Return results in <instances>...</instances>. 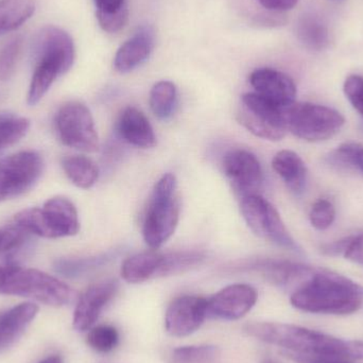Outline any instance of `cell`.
<instances>
[{
    "instance_id": "obj_1",
    "label": "cell",
    "mask_w": 363,
    "mask_h": 363,
    "mask_svg": "<svg viewBox=\"0 0 363 363\" xmlns=\"http://www.w3.org/2000/svg\"><path fill=\"white\" fill-rule=\"evenodd\" d=\"M250 337L287 350L290 353L315 357L355 359V341L309 330L294 324L254 322L243 328Z\"/></svg>"
},
{
    "instance_id": "obj_2",
    "label": "cell",
    "mask_w": 363,
    "mask_h": 363,
    "mask_svg": "<svg viewBox=\"0 0 363 363\" xmlns=\"http://www.w3.org/2000/svg\"><path fill=\"white\" fill-rule=\"evenodd\" d=\"M298 311L321 315H352L362 308L363 288L332 271L318 269L290 298Z\"/></svg>"
},
{
    "instance_id": "obj_3",
    "label": "cell",
    "mask_w": 363,
    "mask_h": 363,
    "mask_svg": "<svg viewBox=\"0 0 363 363\" xmlns=\"http://www.w3.org/2000/svg\"><path fill=\"white\" fill-rule=\"evenodd\" d=\"M32 46L35 67L27 95L30 106L44 98L55 81L72 67L76 57L72 36L55 26L43 27L34 36Z\"/></svg>"
},
{
    "instance_id": "obj_4",
    "label": "cell",
    "mask_w": 363,
    "mask_h": 363,
    "mask_svg": "<svg viewBox=\"0 0 363 363\" xmlns=\"http://www.w3.org/2000/svg\"><path fill=\"white\" fill-rule=\"evenodd\" d=\"M0 294L33 298L53 307L78 300V294L63 281L36 269L23 268L12 255H0Z\"/></svg>"
},
{
    "instance_id": "obj_5",
    "label": "cell",
    "mask_w": 363,
    "mask_h": 363,
    "mask_svg": "<svg viewBox=\"0 0 363 363\" xmlns=\"http://www.w3.org/2000/svg\"><path fill=\"white\" fill-rule=\"evenodd\" d=\"M178 181L174 174H166L157 182L145 215L143 235L148 247L160 249L176 232L180 219Z\"/></svg>"
},
{
    "instance_id": "obj_6",
    "label": "cell",
    "mask_w": 363,
    "mask_h": 363,
    "mask_svg": "<svg viewBox=\"0 0 363 363\" xmlns=\"http://www.w3.org/2000/svg\"><path fill=\"white\" fill-rule=\"evenodd\" d=\"M14 222L19 230L43 238L74 236L80 230L76 206L63 196L49 199L42 208L32 207L19 211L15 215Z\"/></svg>"
},
{
    "instance_id": "obj_7",
    "label": "cell",
    "mask_w": 363,
    "mask_h": 363,
    "mask_svg": "<svg viewBox=\"0 0 363 363\" xmlns=\"http://www.w3.org/2000/svg\"><path fill=\"white\" fill-rule=\"evenodd\" d=\"M288 131L307 142L332 138L342 129L345 117L334 108L313 104H294L286 108Z\"/></svg>"
},
{
    "instance_id": "obj_8",
    "label": "cell",
    "mask_w": 363,
    "mask_h": 363,
    "mask_svg": "<svg viewBox=\"0 0 363 363\" xmlns=\"http://www.w3.org/2000/svg\"><path fill=\"white\" fill-rule=\"evenodd\" d=\"M240 211L247 226L257 236L288 251L302 252L286 228L277 209L264 196L258 194L243 196L240 201Z\"/></svg>"
},
{
    "instance_id": "obj_9",
    "label": "cell",
    "mask_w": 363,
    "mask_h": 363,
    "mask_svg": "<svg viewBox=\"0 0 363 363\" xmlns=\"http://www.w3.org/2000/svg\"><path fill=\"white\" fill-rule=\"evenodd\" d=\"M239 123L256 138L281 140L287 133L286 108H281L256 93H247L241 97L237 112Z\"/></svg>"
},
{
    "instance_id": "obj_10",
    "label": "cell",
    "mask_w": 363,
    "mask_h": 363,
    "mask_svg": "<svg viewBox=\"0 0 363 363\" xmlns=\"http://www.w3.org/2000/svg\"><path fill=\"white\" fill-rule=\"evenodd\" d=\"M55 129L65 146L82 152L93 153L99 149V138L93 115L85 104L67 102L55 115Z\"/></svg>"
},
{
    "instance_id": "obj_11",
    "label": "cell",
    "mask_w": 363,
    "mask_h": 363,
    "mask_svg": "<svg viewBox=\"0 0 363 363\" xmlns=\"http://www.w3.org/2000/svg\"><path fill=\"white\" fill-rule=\"evenodd\" d=\"M44 162L34 151H21L0 161V202L25 194L43 174Z\"/></svg>"
},
{
    "instance_id": "obj_12",
    "label": "cell",
    "mask_w": 363,
    "mask_h": 363,
    "mask_svg": "<svg viewBox=\"0 0 363 363\" xmlns=\"http://www.w3.org/2000/svg\"><path fill=\"white\" fill-rule=\"evenodd\" d=\"M208 315V300L196 296L176 298L168 307L165 328L174 337H187L196 333Z\"/></svg>"
},
{
    "instance_id": "obj_13",
    "label": "cell",
    "mask_w": 363,
    "mask_h": 363,
    "mask_svg": "<svg viewBox=\"0 0 363 363\" xmlns=\"http://www.w3.org/2000/svg\"><path fill=\"white\" fill-rule=\"evenodd\" d=\"M224 174L241 198L257 194L264 180L262 168L257 157L243 149L228 151L222 162Z\"/></svg>"
},
{
    "instance_id": "obj_14",
    "label": "cell",
    "mask_w": 363,
    "mask_h": 363,
    "mask_svg": "<svg viewBox=\"0 0 363 363\" xmlns=\"http://www.w3.org/2000/svg\"><path fill=\"white\" fill-rule=\"evenodd\" d=\"M257 298V291L252 286L234 284L209 298L208 315L226 321H236L252 311Z\"/></svg>"
},
{
    "instance_id": "obj_15",
    "label": "cell",
    "mask_w": 363,
    "mask_h": 363,
    "mask_svg": "<svg viewBox=\"0 0 363 363\" xmlns=\"http://www.w3.org/2000/svg\"><path fill=\"white\" fill-rule=\"evenodd\" d=\"M119 284L115 279H106L89 286L79 296L74 315V328L78 332L91 330L106 305L115 298Z\"/></svg>"
},
{
    "instance_id": "obj_16",
    "label": "cell",
    "mask_w": 363,
    "mask_h": 363,
    "mask_svg": "<svg viewBox=\"0 0 363 363\" xmlns=\"http://www.w3.org/2000/svg\"><path fill=\"white\" fill-rule=\"evenodd\" d=\"M254 93L283 108L296 101V86L288 74L272 68H259L250 76Z\"/></svg>"
},
{
    "instance_id": "obj_17",
    "label": "cell",
    "mask_w": 363,
    "mask_h": 363,
    "mask_svg": "<svg viewBox=\"0 0 363 363\" xmlns=\"http://www.w3.org/2000/svg\"><path fill=\"white\" fill-rule=\"evenodd\" d=\"M155 32L150 27L140 28L117 51L115 70L119 74H128L145 63L155 48Z\"/></svg>"
},
{
    "instance_id": "obj_18",
    "label": "cell",
    "mask_w": 363,
    "mask_h": 363,
    "mask_svg": "<svg viewBox=\"0 0 363 363\" xmlns=\"http://www.w3.org/2000/svg\"><path fill=\"white\" fill-rule=\"evenodd\" d=\"M117 130L128 144L140 149H151L157 145V136L144 113L133 106L125 108L119 116Z\"/></svg>"
},
{
    "instance_id": "obj_19",
    "label": "cell",
    "mask_w": 363,
    "mask_h": 363,
    "mask_svg": "<svg viewBox=\"0 0 363 363\" xmlns=\"http://www.w3.org/2000/svg\"><path fill=\"white\" fill-rule=\"evenodd\" d=\"M272 167L294 194L304 191L308 172L306 164L298 153L291 150L279 151L273 157Z\"/></svg>"
},
{
    "instance_id": "obj_20",
    "label": "cell",
    "mask_w": 363,
    "mask_h": 363,
    "mask_svg": "<svg viewBox=\"0 0 363 363\" xmlns=\"http://www.w3.org/2000/svg\"><path fill=\"white\" fill-rule=\"evenodd\" d=\"M164 254L149 251L127 258L121 267V277L129 284H142L159 277L163 266Z\"/></svg>"
},
{
    "instance_id": "obj_21",
    "label": "cell",
    "mask_w": 363,
    "mask_h": 363,
    "mask_svg": "<svg viewBox=\"0 0 363 363\" xmlns=\"http://www.w3.org/2000/svg\"><path fill=\"white\" fill-rule=\"evenodd\" d=\"M255 269L267 281L277 286H288L294 281L308 279L317 271L313 267L285 260H264Z\"/></svg>"
},
{
    "instance_id": "obj_22",
    "label": "cell",
    "mask_w": 363,
    "mask_h": 363,
    "mask_svg": "<svg viewBox=\"0 0 363 363\" xmlns=\"http://www.w3.org/2000/svg\"><path fill=\"white\" fill-rule=\"evenodd\" d=\"M38 307L33 303H23L0 313V347L12 343L36 317Z\"/></svg>"
},
{
    "instance_id": "obj_23",
    "label": "cell",
    "mask_w": 363,
    "mask_h": 363,
    "mask_svg": "<svg viewBox=\"0 0 363 363\" xmlns=\"http://www.w3.org/2000/svg\"><path fill=\"white\" fill-rule=\"evenodd\" d=\"M296 36L309 50L322 51L330 44L328 26L315 14H304L296 26Z\"/></svg>"
},
{
    "instance_id": "obj_24",
    "label": "cell",
    "mask_w": 363,
    "mask_h": 363,
    "mask_svg": "<svg viewBox=\"0 0 363 363\" xmlns=\"http://www.w3.org/2000/svg\"><path fill=\"white\" fill-rule=\"evenodd\" d=\"M96 17L104 31L117 33L127 25L129 19L127 0H94Z\"/></svg>"
},
{
    "instance_id": "obj_25",
    "label": "cell",
    "mask_w": 363,
    "mask_h": 363,
    "mask_svg": "<svg viewBox=\"0 0 363 363\" xmlns=\"http://www.w3.org/2000/svg\"><path fill=\"white\" fill-rule=\"evenodd\" d=\"M62 167L67 178L77 187L89 189L99 178L97 164L84 155H70L62 160Z\"/></svg>"
},
{
    "instance_id": "obj_26",
    "label": "cell",
    "mask_w": 363,
    "mask_h": 363,
    "mask_svg": "<svg viewBox=\"0 0 363 363\" xmlns=\"http://www.w3.org/2000/svg\"><path fill=\"white\" fill-rule=\"evenodd\" d=\"M34 11L33 0H0V34L18 29Z\"/></svg>"
},
{
    "instance_id": "obj_27",
    "label": "cell",
    "mask_w": 363,
    "mask_h": 363,
    "mask_svg": "<svg viewBox=\"0 0 363 363\" xmlns=\"http://www.w3.org/2000/svg\"><path fill=\"white\" fill-rule=\"evenodd\" d=\"M178 99V91L174 83L160 81L150 91V108L160 119H167L174 112Z\"/></svg>"
},
{
    "instance_id": "obj_28",
    "label": "cell",
    "mask_w": 363,
    "mask_h": 363,
    "mask_svg": "<svg viewBox=\"0 0 363 363\" xmlns=\"http://www.w3.org/2000/svg\"><path fill=\"white\" fill-rule=\"evenodd\" d=\"M328 161L339 170H358L363 174V146L354 143L341 145L330 153Z\"/></svg>"
},
{
    "instance_id": "obj_29",
    "label": "cell",
    "mask_w": 363,
    "mask_h": 363,
    "mask_svg": "<svg viewBox=\"0 0 363 363\" xmlns=\"http://www.w3.org/2000/svg\"><path fill=\"white\" fill-rule=\"evenodd\" d=\"M222 352L216 345H190L174 350V363H220Z\"/></svg>"
},
{
    "instance_id": "obj_30",
    "label": "cell",
    "mask_w": 363,
    "mask_h": 363,
    "mask_svg": "<svg viewBox=\"0 0 363 363\" xmlns=\"http://www.w3.org/2000/svg\"><path fill=\"white\" fill-rule=\"evenodd\" d=\"M205 256L199 252H176L164 254L163 266L160 271L159 277L179 274L200 264Z\"/></svg>"
},
{
    "instance_id": "obj_31",
    "label": "cell",
    "mask_w": 363,
    "mask_h": 363,
    "mask_svg": "<svg viewBox=\"0 0 363 363\" xmlns=\"http://www.w3.org/2000/svg\"><path fill=\"white\" fill-rule=\"evenodd\" d=\"M108 259L110 258L106 255L89 258H67V259L62 258L55 262V269L57 273L64 277H79L102 266Z\"/></svg>"
},
{
    "instance_id": "obj_32",
    "label": "cell",
    "mask_w": 363,
    "mask_h": 363,
    "mask_svg": "<svg viewBox=\"0 0 363 363\" xmlns=\"http://www.w3.org/2000/svg\"><path fill=\"white\" fill-rule=\"evenodd\" d=\"M23 38L18 35L11 38L0 48V81L10 80L14 74L23 51Z\"/></svg>"
},
{
    "instance_id": "obj_33",
    "label": "cell",
    "mask_w": 363,
    "mask_h": 363,
    "mask_svg": "<svg viewBox=\"0 0 363 363\" xmlns=\"http://www.w3.org/2000/svg\"><path fill=\"white\" fill-rule=\"evenodd\" d=\"M30 129V121L23 117H0V150L21 140Z\"/></svg>"
},
{
    "instance_id": "obj_34",
    "label": "cell",
    "mask_w": 363,
    "mask_h": 363,
    "mask_svg": "<svg viewBox=\"0 0 363 363\" xmlns=\"http://www.w3.org/2000/svg\"><path fill=\"white\" fill-rule=\"evenodd\" d=\"M86 341L94 351L102 354L110 353L118 345V330L114 326L99 325L91 330L87 335Z\"/></svg>"
},
{
    "instance_id": "obj_35",
    "label": "cell",
    "mask_w": 363,
    "mask_h": 363,
    "mask_svg": "<svg viewBox=\"0 0 363 363\" xmlns=\"http://www.w3.org/2000/svg\"><path fill=\"white\" fill-rule=\"evenodd\" d=\"M336 208L328 199H320L311 207L309 219L315 230H325L334 223Z\"/></svg>"
},
{
    "instance_id": "obj_36",
    "label": "cell",
    "mask_w": 363,
    "mask_h": 363,
    "mask_svg": "<svg viewBox=\"0 0 363 363\" xmlns=\"http://www.w3.org/2000/svg\"><path fill=\"white\" fill-rule=\"evenodd\" d=\"M343 91L350 104L363 116V77L358 74L347 77Z\"/></svg>"
},
{
    "instance_id": "obj_37",
    "label": "cell",
    "mask_w": 363,
    "mask_h": 363,
    "mask_svg": "<svg viewBox=\"0 0 363 363\" xmlns=\"http://www.w3.org/2000/svg\"><path fill=\"white\" fill-rule=\"evenodd\" d=\"M23 230H0V253L17 249L23 242Z\"/></svg>"
},
{
    "instance_id": "obj_38",
    "label": "cell",
    "mask_w": 363,
    "mask_h": 363,
    "mask_svg": "<svg viewBox=\"0 0 363 363\" xmlns=\"http://www.w3.org/2000/svg\"><path fill=\"white\" fill-rule=\"evenodd\" d=\"M353 236L345 237L340 240L334 241V242L326 243L321 247V252L323 255L336 257V256L343 255L347 253L350 245H351Z\"/></svg>"
},
{
    "instance_id": "obj_39",
    "label": "cell",
    "mask_w": 363,
    "mask_h": 363,
    "mask_svg": "<svg viewBox=\"0 0 363 363\" xmlns=\"http://www.w3.org/2000/svg\"><path fill=\"white\" fill-rule=\"evenodd\" d=\"M345 257L355 264L363 266V234L353 236L351 245H350L347 253L345 254Z\"/></svg>"
},
{
    "instance_id": "obj_40",
    "label": "cell",
    "mask_w": 363,
    "mask_h": 363,
    "mask_svg": "<svg viewBox=\"0 0 363 363\" xmlns=\"http://www.w3.org/2000/svg\"><path fill=\"white\" fill-rule=\"evenodd\" d=\"M284 355L296 363H349L345 362V359H338V358L315 357V356L300 355V354L290 353V352H285Z\"/></svg>"
},
{
    "instance_id": "obj_41",
    "label": "cell",
    "mask_w": 363,
    "mask_h": 363,
    "mask_svg": "<svg viewBox=\"0 0 363 363\" xmlns=\"http://www.w3.org/2000/svg\"><path fill=\"white\" fill-rule=\"evenodd\" d=\"M258 1L267 10L273 11V12H285L294 8L298 0H258Z\"/></svg>"
},
{
    "instance_id": "obj_42",
    "label": "cell",
    "mask_w": 363,
    "mask_h": 363,
    "mask_svg": "<svg viewBox=\"0 0 363 363\" xmlns=\"http://www.w3.org/2000/svg\"><path fill=\"white\" fill-rule=\"evenodd\" d=\"M38 363H64L63 359H62L60 356H49V357L45 358V359L40 360V362Z\"/></svg>"
}]
</instances>
